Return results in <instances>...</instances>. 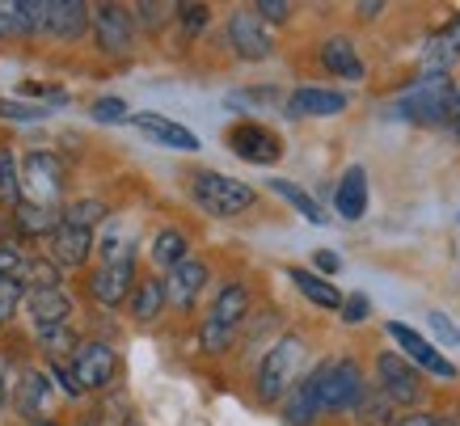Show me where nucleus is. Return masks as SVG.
Wrapping results in <instances>:
<instances>
[{
	"label": "nucleus",
	"instance_id": "f257e3e1",
	"mask_svg": "<svg viewBox=\"0 0 460 426\" xmlns=\"http://www.w3.org/2000/svg\"><path fill=\"white\" fill-rule=\"evenodd\" d=\"M308 363V342L300 333H283L279 342L262 355V368H258V397L266 405H275L300 385V368Z\"/></svg>",
	"mask_w": 460,
	"mask_h": 426
},
{
	"label": "nucleus",
	"instance_id": "1a4fd4ad",
	"mask_svg": "<svg viewBox=\"0 0 460 426\" xmlns=\"http://www.w3.org/2000/svg\"><path fill=\"white\" fill-rule=\"evenodd\" d=\"M385 330H389V338L402 346V355L410 359L419 371H431V376H439V380H456V363L439 355V351H435V346L427 342L419 330H410L405 321H389Z\"/></svg>",
	"mask_w": 460,
	"mask_h": 426
},
{
	"label": "nucleus",
	"instance_id": "6ab92c4d",
	"mask_svg": "<svg viewBox=\"0 0 460 426\" xmlns=\"http://www.w3.org/2000/svg\"><path fill=\"white\" fill-rule=\"evenodd\" d=\"M131 123L140 127L148 139H156V144H165V148H178V152H195L199 148V139L186 131L181 123H173V119H165V114H156V111H140V114H131Z\"/></svg>",
	"mask_w": 460,
	"mask_h": 426
},
{
	"label": "nucleus",
	"instance_id": "4be33fe9",
	"mask_svg": "<svg viewBox=\"0 0 460 426\" xmlns=\"http://www.w3.org/2000/svg\"><path fill=\"white\" fill-rule=\"evenodd\" d=\"M93 249V228H76V224L59 220V228L51 233V253L59 266H81Z\"/></svg>",
	"mask_w": 460,
	"mask_h": 426
},
{
	"label": "nucleus",
	"instance_id": "2f4dec72",
	"mask_svg": "<svg viewBox=\"0 0 460 426\" xmlns=\"http://www.w3.org/2000/svg\"><path fill=\"white\" fill-rule=\"evenodd\" d=\"M111 211H106V203L102 199H81V203H72L59 220H68V224H76V228H93L98 220H106Z\"/></svg>",
	"mask_w": 460,
	"mask_h": 426
},
{
	"label": "nucleus",
	"instance_id": "7ed1b4c3",
	"mask_svg": "<svg viewBox=\"0 0 460 426\" xmlns=\"http://www.w3.org/2000/svg\"><path fill=\"white\" fill-rule=\"evenodd\" d=\"M190 194H195V203L208 216H241V211H250L258 203L253 186L228 178V173H216V169H199L195 178H190Z\"/></svg>",
	"mask_w": 460,
	"mask_h": 426
},
{
	"label": "nucleus",
	"instance_id": "4c0bfd02",
	"mask_svg": "<svg viewBox=\"0 0 460 426\" xmlns=\"http://www.w3.org/2000/svg\"><path fill=\"white\" fill-rule=\"evenodd\" d=\"M0 114L4 119H17V123H34V119H47V111H34V106H22V102H0Z\"/></svg>",
	"mask_w": 460,
	"mask_h": 426
},
{
	"label": "nucleus",
	"instance_id": "f8f14e48",
	"mask_svg": "<svg viewBox=\"0 0 460 426\" xmlns=\"http://www.w3.org/2000/svg\"><path fill=\"white\" fill-rule=\"evenodd\" d=\"M350 102L347 93L338 89H321V84H300L292 97H288V119H330V114H342Z\"/></svg>",
	"mask_w": 460,
	"mask_h": 426
},
{
	"label": "nucleus",
	"instance_id": "a19ab883",
	"mask_svg": "<svg viewBox=\"0 0 460 426\" xmlns=\"http://www.w3.org/2000/svg\"><path fill=\"white\" fill-rule=\"evenodd\" d=\"M431 330H435V338H444V342H460V330L452 325V316H444V313H431Z\"/></svg>",
	"mask_w": 460,
	"mask_h": 426
},
{
	"label": "nucleus",
	"instance_id": "9b49d317",
	"mask_svg": "<svg viewBox=\"0 0 460 426\" xmlns=\"http://www.w3.org/2000/svg\"><path fill=\"white\" fill-rule=\"evenodd\" d=\"M93 34H98V51L127 56L131 42H136V13L123 4H98L93 9Z\"/></svg>",
	"mask_w": 460,
	"mask_h": 426
},
{
	"label": "nucleus",
	"instance_id": "c756f323",
	"mask_svg": "<svg viewBox=\"0 0 460 426\" xmlns=\"http://www.w3.org/2000/svg\"><path fill=\"white\" fill-rule=\"evenodd\" d=\"M39 342L47 346V355H51V359H68V355H76V351H81V342H76V333H72L68 321H64V325H42Z\"/></svg>",
	"mask_w": 460,
	"mask_h": 426
},
{
	"label": "nucleus",
	"instance_id": "7c9ffc66",
	"mask_svg": "<svg viewBox=\"0 0 460 426\" xmlns=\"http://www.w3.org/2000/svg\"><path fill=\"white\" fill-rule=\"evenodd\" d=\"M22 34H30L26 4H22V0H0V42H4V39H22Z\"/></svg>",
	"mask_w": 460,
	"mask_h": 426
},
{
	"label": "nucleus",
	"instance_id": "a878e982",
	"mask_svg": "<svg viewBox=\"0 0 460 426\" xmlns=\"http://www.w3.org/2000/svg\"><path fill=\"white\" fill-rule=\"evenodd\" d=\"M266 186H270V191L279 194L283 203H292V207H296V211H300V216H305L308 224H330V220H325V211H321V203H317V199H313V194H308V191H300L296 182H288V178H270V182H266Z\"/></svg>",
	"mask_w": 460,
	"mask_h": 426
},
{
	"label": "nucleus",
	"instance_id": "de8ad7c7",
	"mask_svg": "<svg viewBox=\"0 0 460 426\" xmlns=\"http://www.w3.org/2000/svg\"><path fill=\"white\" fill-rule=\"evenodd\" d=\"M30 426H56V422H42V418H39V422H30Z\"/></svg>",
	"mask_w": 460,
	"mask_h": 426
},
{
	"label": "nucleus",
	"instance_id": "58836bf2",
	"mask_svg": "<svg viewBox=\"0 0 460 426\" xmlns=\"http://www.w3.org/2000/svg\"><path fill=\"white\" fill-rule=\"evenodd\" d=\"M253 13L262 17V22H288L292 4H288V0H258V4H253Z\"/></svg>",
	"mask_w": 460,
	"mask_h": 426
},
{
	"label": "nucleus",
	"instance_id": "c9c22d12",
	"mask_svg": "<svg viewBox=\"0 0 460 426\" xmlns=\"http://www.w3.org/2000/svg\"><path fill=\"white\" fill-rule=\"evenodd\" d=\"M93 119L98 123H131V114H127V106L119 97H98L93 102Z\"/></svg>",
	"mask_w": 460,
	"mask_h": 426
},
{
	"label": "nucleus",
	"instance_id": "9d476101",
	"mask_svg": "<svg viewBox=\"0 0 460 426\" xmlns=\"http://www.w3.org/2000/svg\"><path fill=\"white\" fill-rule=\"evenodd\" d=\"M228 148L250 165H275L283 156V139L262 123H233L228 127Z\"/></svg>",
	"mask_w": 460,
	"mask_h": 426
},
{
	"label": "nucleus",
	"instance_id": "49530a36",
	"mask_svg": "<svg viewBox=\"0 0 460 426\" xmlns=\"http://www.w3.org/2000/svg\"><path fill=\"white\" fill-rule=\"evenodd\" d=\"M359 13H363V22H372L376 13H385V4H380V0H363V4H359Z\"/></svg>",
	"mask_w": 460,
	"mask_h": 426
},
{
	"label": "nucleus",
	"instance_id": "473e14b6",
	"mask_svg": "<svg viewBox=\"0 0 460 426\" xmlns=\"http://www.w3.org/2000/svg\"><path fill=\"white\" fill-rule=\"evenodd\" d=\"M42 401H47V376L30 371L26 380H22V397H17V405H22V413H26V418H34Z\"/></svg>",
	"mask_w": 460,
	"mask_h": 426
},
{
	"label": "nucleus",
	"instance_id": "f03ea898",
	"mask_svg": "<svg viewBox=\"0 0 460 426\" xmlns=\"http://www.w3.org/2000/svg\"><path fill=\"white\" fill-rule=\"evenodd\" d=\"M250 316V288L245 283H224L216 291V304H211L208 321H203V330H199V342H203V355H224L233 338H237L241 321Z\"/></svg>",
	"mask_w": 460,
	"mask_h": 426
},
{
	"label": "nucleus",
	"instance_id": "c03bdc74",
	"mask_svg": "<svg viewBox=\"0 0 460 426\" xmlns=\"http://www.w3.org/2000/svg\"><path fill=\"white\" fill-rule=\"evenodd\" d=\"M317 266L321 271H325V275H334L338 266H342V262H338V253L334 249H317Z\"/></svg>",
	"mask_w": 460,
	"mask_h": 426
},
{
	"label": "nucleus",
	"instance_id": "72a5a7b5",
	"mask_svg": "<svg viewBox=\"0 0 460 426\" xmlns=\"http://www.w3.org/2000/svg\"><path fill=\"white\" fill-rule=\"evenodd\" d=\"M173 13H178V4H156V0H144V4H136V22H140L144 30H161Z\"/></svg>",
	"mask_w": 460,
	"mask_h": 426
},
{
	"label": "nucleus",
	"instance_id": "e433bc0d",
	"mask_svg": "<svg viewBox=\"0 0 460 426\" xmlns=\"http://www.w3.org/2000/svg\"><path fill=\"white\" fill-rule=\"evenodd\" d=\"M208 17H211L208 4H178V22L186 34H199V30L208 26Z\"/></svg>",
	"mask_w": 460,
	"mask_h": 426
},
{
	"label": "nucleus",
	"instance_id": "cd10ccee",
	"mask_svg": "<svg viewBox=\"0 0 460 426\" xmlns=\"http://www.w3.org/2000/svg\"><path fill=\"white\" fill-rule=\"evenodd\" d=\"M17 228L26 236H51L59 228L56 207H39V203H22L17 207Z\"/></svg>",
	"mask_w": 460,
	"mask_h": 426
},
{
	"label": "nucleus",
	"instance_id": "a18cd8bd",
	"mask_svg": "<svg viewBox=\"0 0 460 426\" xmlns=\"http://www.w3.org/2000/svg\"><path fill=\"white\" fill-rule=\"evenodd\" d=\"M447 127L460 136V84H456V93H452V106H447Z\"/></svg>",
	"mask_w": 460,
	"mask_h": 426
},
{
	"label": "nucleus",
	"instance_id": "aec40b11",
	"mask_svg": "<svg viewBox=\"0 0 460 426\" xmlns=\"http://www.w3.org/2000/svg\"><path fill=\"white\" fill-rule=\"evenodd\" d=\"M321 413V385H317V371H308L305 380L283 397V422L288 426H313Z\"/></svg>",
	"mask_w": 460,
	"mask_h": 426
},
{
	"label": "nucleus",
	"instance_id": "6e6552de",
	"mask_svg": "<svg viewBox=\"0 0 460 426\" xmlns=\"http://www.w3.org/2000/svg\"><path fill=\"white\" fill-rule=\"evenodd\" d=\"M376 380H380V393L389 401H397V405H419L422 380H419V368H414L405 355L385 351V355L376 359Z\"/></svg>",
	"mask_w": 460,
	"mask_h": 426
},
{
	"label": "nucleus",
	"instance_id": "20e7f679",
	"mask_svg": "<svg viewBox=\"0 0 460 426\" xmlns=\"http://www.w3.org/2000/svg\"><path fill=\"white\" fill-rule=\"evenodd\" d=\"M452 93H456V84L447 81V76H422L414 89L402 93L397 114H402L405 123H419V127H447Z\"/></svg>",
	"mask_w": 460,
	"mask_h": 426
},
{
	"label": "nucleus",
	"instance_id": "b1692460",
	"mask_svg": "<svg viewBox=\"0 0 460 426\" xmlns=\"http://www.w3.org/2000/svg\"><path fill=\"white\" fill-rule=\"evenodd\" d=\"M288 279H292L296 288H300V296H305L308 304H317V308H342V291L330 283V279H321V275H313V271H305V266H292L288 271Z\"/></svg>",
	"mask_w": 460,
	"mask_h": 426
},
{
	"label": "nucleus",
	"instance_id": "79ce46f5",
	"mask_svg": "<svg viewBox=\"0 0 460 426\" xmlns=\"http://www.w3.org/2000/svg\"><path fill=\"white\" fill-rule=\"evenodd\" d=\"M393 426H439V418H431V413H422V410H410L405 418H397Z\"/></svg>",
	"mask_w": 460,
	"mask_h": 426
},
{
	"label": "nucleus",
	"instance_id": "ea45409f",
	"mask_svg": "<svg viewBox=\"0 0 460 426\" xmlns=\"http://www.w3.org/2000/svg\"><path fill=\"white\" fill-rule=\"evenodd\" d=\"M367 313H372L367 296H350V300L342 304V321H347V325H359V321H367Z\"/></svg>",
	"mask_w": 460,
	"mask_h": 426
},
{
	"label": "nucleus",
	"instance_id": "dca6fc26",
	"mask_svg": "<svg viewBox=\"0 0 460 426\" xmlns=\"http://www.w3.org/2000/svg\"><path fill=\"white\" fill-rule=\"evenodd\" d=\"M72 371H76L81 388H102L114 376V346L81 342V351L72 355Z\"/></svg>",
	"mask_w": 460,
	"mask_h": 426
},
{
	"label": "nucleus",
	"instance_id": "bb28decb",
	"mask_svg": "<svg viewBox=\"0 0 460 426\" xmlns=\"http://www.w3.org/2000/svg\"><path fill=\"white\" fill-rule=\"evenodd\" d=\"M186 253H190V245H186V236L178 233V228H161L153 241V262L161 266V271H173V266H181L186 262Z\"/></svg>",
	"mask_w": 460,
	"mask_h": 426
},
{
	"label": "nucleus",
	"instance_id": "412c9836",
	"mask_svg": "<svg viewBox=\"0 0 460 426\" xmlns=\"http://www.w3.org/2000/svg\"><path fill=\"white\" fill-rule=\"evenodd\" d=\"M334 207L342 220H363V211H367V173H363V165H350L347 173H342V182H338L334 191Z\"/></svg>",
	"mask_w": 460,
	"mask_h": 426
},
{
	"label": "nucleus",
	"instance_id": "c85d7f7f",
	"mask_svg": "<svg viewBox=\"0 0 460 426\" xmlns=\"http://www.w3.org/2000/svg\"><path fill=\"white\" fill-rule=\"evenodd\" d=\"M22 173H17V161H13V152L4 148L0 152V207H22L26 203V199H22Z\"/></svg>",
	"mask_w": 460,
	"mask_h": 426
},
{
	"label": "nucleus",
	"instance_id": "423d86ee",
	"mask_svg": "<svg viewBox=\"0 0 460 426\" xmlns=\"http://www.w3.org/2000/svg\"><path fill=\"white\" fill-rule=\"evenodd\" d=\"M59 186H64V165H59L56 152H30L26 165H22V191L30 194V203L51 207L59 199Z\"/></svg>",
	"mask_w": 460,
	"mask_h": 426
},
{
	"label": "nucleus",
	"instance_id": "393cba45",
	"mask_svg": "<svg viewBox=\"0 0 460 426\" xmlns=\"http://www.w3.org/2000/svg\"><path fill=\"white\" fill-rule=\"evenodd\" d=\"M165 304H169V291H165V283H161V279H140V283H136V291H131V316H136V321H144V325H148V321H156Z\"/></svg>",
	"mask_w": 460,
	"mask_h": 426
},
{
	"label": "nucleus",
	"instance_id": "37998d69",
	"mask_svg": "<svg viewBox=\"0 0 460 426\" xmlns=\"http://www.w3.org/2000/svg\"><path fill=\"white\" fill-rule=\"evenodd\" d=\"M56 380H59V385H64V393H68V397H76V393H84V388H81V380H76V371H68V368H56Z\"/></svg>",
	"mask_w": 460,
	"mask_h": 426
},
{
	"label": "nucleus",
	"instance_id": "39448f33",
	"mask_svg": "<svg viewBox=\"0 0 460 426\" xmlns=\"http://www.w3.org/2000/svg\"><path fill=\"white\" fill-rule=\"evenodd\" d=\"M317 385H321V410L325 413H342V410H359L367 380L355 359H330L317 368Z\"/></svg>",
	"mask_w": 460,
	"mask_h": 426
},
{
	"label": "nucleus",
	"instance_id": "a211bd4d",
	"mask_svg": "<svg viewBox=\"0 0 460 426\" xmlns=\"http://www.w3.org/2000/svg\"><path fill=\"white\" fill-rule=\"evenodd\" d=\"M203 288H208V266L195 258H186L181 266H173L165 279V291H169V304H173V308H190V304L203 296Z\"/></svg>",
	"mask_w": 460,
	"mask_h": 426
},
{
	"label": "nucleus",
	"instance_id": "ddd939ff",
	"mask_svg": "<svg viewBox=\"0 0 460 426\" xmlns=\"http://www.w3.org/2000/svg\"><path fill=\"white\" fill-rule=\"evenodd\" d=\"M89 291H93V300L114 308V304H123L131 291H136V262L123 258V262H106L98 275L89 279Z\"/></svg>",
	"mask_w": 460,
	"mask_h": 426
},
{
	"label": "nucleus",
	"instance_id": "f704fd0d",
	"mask_svg": "<svg viewBox=\"0 0 460 426\" xmlns=\"http://www.w3.org/2000/svg\"><path fill=\"white\" fill-rule=\"evenodd\" d=\"M22 300H26V283L22 279H0V321H9Z\"/></svg>",
	"mask_w": 460,
	"mask_h": 426
},
{
	"label": "nucleus",
	"instance_id": "5701e85b",
	"mask_svg": "<svg viewBox=\"0 0 460 426\" xmlns=\"http://www.w3.org/2000/svg\"><path fill=\"white\" fill-rule=\"evenodd\" d=\"M26 308L34 316V325H64L72 313V300L59 288H42V291H26Z\"/></svg>",
	"mask_w": 460,
	"mask_h": 426
},
{
	"label": "nucleus",
	"instance_id": "4468645a",
	"mask_svg": "<svg viewBox=\"0 0 460 426\" xmlns=\"http://www.w3.org/2000/svg\"><path fill=\"white\" fill-rule=\"evenodd\" d=\"M460 59V13L447 22L444 30H435L422 51V76H447L452 64Z\"/></svg>",
	"mask_w": 460,
	"mask_h": 426
},
{
	"label": "nucleus",
	"instance_id": "2eb2a0df",
	"mask_svg": "<svg viewBox=\"0 0 460 426\" xmlns=\"http://www.w3.org/2000/svg\"><path fill=\"white\" fill-rule=\"evenodd\" d=\"M93 9L84 4V0H47V34H56V39L72 42L81 39L84 30L93 26Z\"/></svg>",
	"mask_w": 460,
	"mask_h": 426
},
{
	"label": "nucleus",
	"instance_id": "0eeeda50",
	"mask_svg": "<svg viewBox=\"0 0 460 426\" xmlns=\"http://www.w3.org/2000/svg\"><path fill=\"white\" fill-rule=\"evenodd\" d=\"M228 47H233L241 59H250V64L275 56V39H270L266 22L253 13V9H237V13L228 17Z\"/></svg>",
	"mask_w": 460,
	"mask_h": 426
},
{
	"label": "nucleus",
	"instance_id": "f3484780",
	"mask_svg": "<svg viewBox=\"0 0 460 426\" xmlns=\"http://www.w3.org/2000/svg\"><path fill=\"white\" fill-rule=\"evenodd\" d=\"M317 59H321V68L330 72V76H338V81H363V59L347 34H334V39L321 42Z\"/></svg>",
	"mask_w": 460,
	"mask_h": 426
}]
</instances>
